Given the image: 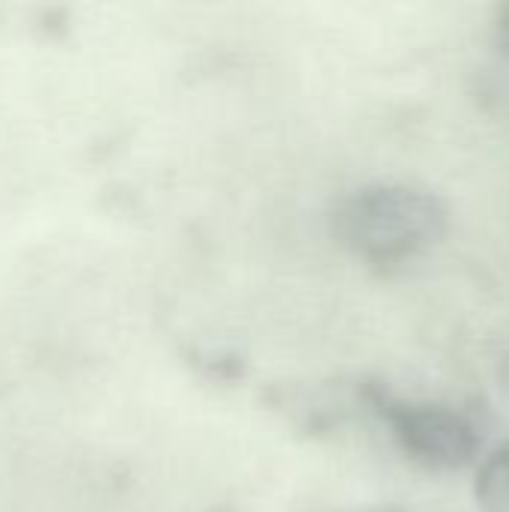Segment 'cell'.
Listing matches in <instances>:
<instances>
[{
    "label": "cell",
    "mask_w": 509,
    "mask_h": 512,
    "mask_svg": "<svg viewBox=\"0 0 509 512\" xmlns=\"http://www.w3.org/2000/svg\"><path fill=\"white\" fill-rule=\"evenodd\" d=\"M342 243L375 267H399L432 252L450 231L447 204L420 186L372 183L339 207Z\"/></svg>",
    "instance_id": "1"
},
{
    "label": "cell",
    "mask_w": 509,
    "mask_h": 512,
    "mask_svg": "<svg viewBox=\"0 0 509 512\" xmlns=\"http://www.w3.org/2000/svg\"><path fill=\"white\" fill-rule=\"evenodd\" d=\"M366 402L384 417L399 450L414 465L435 474H456L480 459L483 438L468 414L438 402L396 399L375 384L366 387Z\"/></svg>",
    "instance_id": "2"
},
{
    "label": "cell",
    "mask_w": 509,
    "mask_h": 512,
    "mask_svg": "<svg viewBox=\"0 0 509 512\" xmlns=\"http://www.w3.org/2000/svg\"><path fill=\"white\" fill-rule=\"evenodd\" d=\"M474 501L480 512H509V441L480 459L474 474Z\"/></svg>",
    "instance_id": "3"
},
{
    "label": "cell",
    "mask_w": 509,
    "mask_h": 512,
    "mask_svg": "<svg viewBox=\"0 0 509 512\" xmlns=\"http://www.w3.org/2000/svg\"><path fill=\"white\" fill-rule=\"evenodd\" d=\"M495 36H498V48L509 57V3L498 6L495 12Z\"/></svg>",
    "instance_id": "4"
},
{
    "label": "cell",
    "mask_w": 509,
    "mask_h": 512,
    "mask_svg": "<svg viewBox=\"0 0 509 512\" xmlns=\"http://www.w3.org/2000/svg\"><path fill=\"white\" fill-rule=\"evenodd\" d=\"M498 375H501V384H504V390H507V396H509V354H507V357H501Z\"/></svg>",
    "instance_id": "5"
},
{
    "label": "cell",
    "mask_w": 509,
    "mask_h": 512,
    "mask_svg": "<svg viewBox=\"0 0 509 512\" xmlns=\"http://www.w3.org/2000/svg\"><path fill=\"white\" fill-rule=\"evenodd\" d=\"M345 512H402V510H393V507H363V510H345Z\"/></svg>",
    "instance_id": "6"
}]
</instances>
